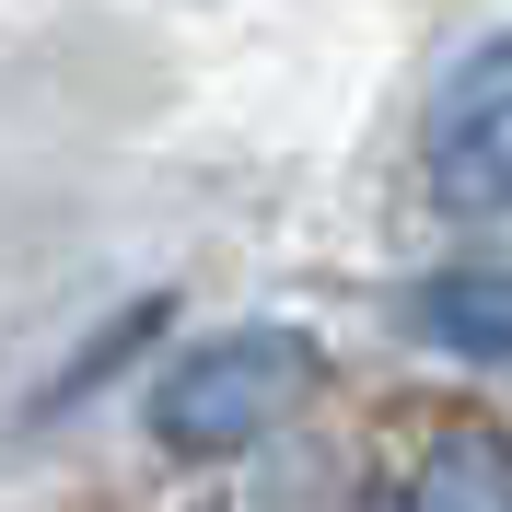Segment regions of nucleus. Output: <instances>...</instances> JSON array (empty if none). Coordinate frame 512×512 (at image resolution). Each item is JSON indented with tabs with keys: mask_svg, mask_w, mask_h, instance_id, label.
I'll return each mask as SVG.
<instances>
[{
	"mask_svg": "<svg viewBox=\"0 0 512 512\" xmlns=\"http://www.w3.org/2000/svg\"><path fill=\"white\" fill-rule=\"evenodd\" d=\"M326 350L303 326H222V338H198L175 373L152 384V443L187 454V466H222V454L268 443L303 396H315Z\"/></svg>",
	"mask_w": 512,
	"mask_h": 512,
	"instance_id": "1",
	"label": "nucleus"
},
{
	"mask_svg": "<svg viewBox=\"0 0 512 512\" xmlns=\"http://www.w3.org/2000/svg\"><path fill=\"white\" fill-rule=\"evenodd\" d=\"M419 175H431V210L454 222H512V35H478L431 82Z\"/></svg>",
	"mask_w": 512,
	"mask_h": 512,
	"instance_id": "2",
	"label": "nucleus"
},
{
	"mask_svg": "<svg viewBox=\"0 0 512 512\" xmlns=\"http://www.w3.org/2000/svg\"><path fill=\"white\" fill-rule=\"evenodd\" d=\"M396 326L466 373H512V268H431V280H408Z\"/></svg>",
	"mask_w": 512,
	"mask_h": 512,
	"instance_id": "3",
	"label": "nucleus"
},
{
	"mask_svg": "<svg viewBox=\"0 0 512 512\" xmlns=\"http://www.w3.org/2000/svg\"><path fill=\"white\" fill-rule=\"evenodd\" d=\"M396 512H512V431H489V419H454L443 443L408 466Z\"/></svg>",
	"mask_w": 512,
	"mask_h": 512,
	"instance_id": "4",
	"label": "nucleus"
},
{
	"mask_svg": "<svg viewBox=\"0 0 512 512\" xmlns=\"http://www.w3.org/2000/svg\"><path fill=\"white\" fill-rule=\"evenodd\" d=\"M163 315H175V303H163V291H140V303H128V315H105L94 338H82V350L59 361V384H47V408H82V396H94L105 373H128V361H140V350H152V338H163Z\"/></svg>",
	"mask_w": 512,
	"mask_h": 512,
	"instance_id": "5",
	"label": "nucleus"
}]
</instances>
